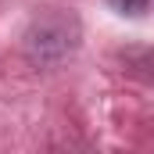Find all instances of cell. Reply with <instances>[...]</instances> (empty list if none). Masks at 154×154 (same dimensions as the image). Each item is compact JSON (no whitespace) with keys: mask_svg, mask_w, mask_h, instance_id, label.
<instances>
[{"mask_svg":"<svg viewBox=\"0 0 154 154\" xmlns=\"http://www.w3.org/2000/svg\"><path fill=\"white\" fill-rule=\"evenodd\" d=\"M29 57L36 65H54L61 61L65 54L75 50V22L65 18V14H54V18H43L32 25L29 32V43H25Z\"/></svg>","mask_w":154,"mask_h":154,"instance_id":"6da1fadb","label":"cell"},{"mask_svg":"<svg viewBox=\"0 0 154 154\" xmlns=\"http://www.w3.org/2000/svg\"><path fill=\"white\" fill-rule=\"evenodd\" d=\"M111 7H115L118 14H129V18H136V14H143L147 11V4L151 0H108Z\"/></svg>","mask_w":154,"mask_h":154,"instance_id":"7a4b0ae2","label":"cell"}]
</instances>
